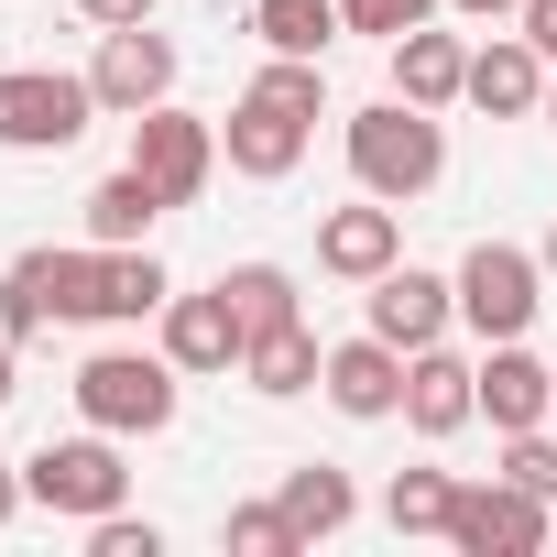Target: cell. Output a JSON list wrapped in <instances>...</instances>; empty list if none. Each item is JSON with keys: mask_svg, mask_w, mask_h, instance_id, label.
I'll list each match as a JSON object with an SVG mask.
<instances>
[{"mask_svg": "<svg viewBox=\"0 0 557 557\" xmlns=\"http://www.w3.org/2000/svg\"><path fill=\"white\" fill-rule=\"evenodd\" d=\"M164 296H175V273L153 262V240H121V251H99V318H110V329H132V318H164Z\"/></svg>", "mask_w": 557, "mask_h": 557, "instance_id": "obj_18", "label": "cell"}, {"mask_svg": "<svg viewBox=\"0 0 557 557\" xmlns=\"http://www.w3.org/2000/svg\"><path fill=\"white\" fill-rule=\"evenodd\" d=\"M132 164L164 186V208H186V197H208V175H219V132H208L197 110H175V99H164V110H143V121H132Z\"/></svg>", "mask_w": 557, "mask_h": 557, "instance_id": "obj_9", "label": "cell"}, {"mask_svg": "<svg viewBox=\"0 0 557 557\" xmlns=\"http://www.w3.org/2000/svg\"><path fill=\"white\" fill-rule=\"evenodd\" d=\"M23 492H34L45 513H77V524L121 513V503H132V470H121V437H110V426H88V437H45V448L23 459Z\"/></svg>", "mask_w": 557, "mask_h": 557, "instance_id": "obj_4", "label": "cell"}, {"mask_svg": "<svg viewBox=\"0 0 557 557\" xmlns=\"http://www.w3.org/2000/svg\"><path fill=\"white\" fill-rule=\"evenodd\" d=\"M99 121V88L66 66H0V143L12 153H66Z\"/></svg>", "mask_w": 557, "mask_h": 557, "instance_id": "obj_5", "label": "cell"}, {"mask_svg": "<svg viewBox=\"0 0 557 557\" xmlns=\"http://www.w3.org/2000/svg\"><path fill=\"white\" fill-rule=\"evenodd\" d=\"M12 372H23V339H0V405H12Z\"/></svg>", "mask_w": 557, "mask_h": 557, "instance_id": "obj_35", "label": "cell"}, {"mask_svg": "<svg viewBox=\"0 0 557 557\" xmlns=\"http://www.w3.org/2000/svg\"><path fill=\"white\" fill-rule=\"evenodd\" d=\"M513 23H524V45H535V55L557 66V0H524V12H513Z\"/></svg>", "mask_w": 557, "mask_h": 557, "instance_id": "obj_31", "label": "cell"}, {"mask_svg": "<svg viewBox=\"0 0 557 557\" xmlns=\"http://www.w3.org/2000/svg\"><path fill=\"white\" fill-rule=\"evenodd\" d=\"M153 219H164V186H153L143 164H121V175H99V186H88V240H99V251L143 240Z\"/></svg>", "mask_w": 557, "mask_h": 557, "instance_id": "obj_21", "label": "cell"}, {"mask_svg": "<svg viewBox=\"0 0 557 557\" xmlns=\"http://www.w3.org/2000/svg\"><path fill=\"white\" fill-rule=\"evenodd\" d=\"M45 329H55V307H45V296L23 285V273H0V339H23V350H34Z\"/></svg>", "mask_w": 557, "mask_h": 557, "instance_id": "obj_29", "label": "cell"}, {"mask_svg": "<svg viewBox=\"0 0 557 557\" xmlns=\"http://www.w3.org/2000/svg\"><path fill=\"white\" fill-rule=\"evenodd\" d=\"M88 88H99V110H110V121H143V110H164V99H175V45H164L153 23H121V34H99Z\"/></svg>", "mask_w": 557, "mask_h": 557, "instance_id": "obj_8", "label": "cell"}, {"mask_svg": "<svg viewBox=\"0 0 557 557\" xmlns=\"http://www.w3.org/2000/svg\"><path fill=\"white\" fill-rule=\"evenodd\" d=\"M426 12H437V0H339V23H350V34H372V45H394V34H416Z\"/></svg>", "mask_w": 557, "mask_h": 557, "instance_id": "obj_28", "label": "cell"}, {"mask_svg": "<svg viewBox=\"0 0 557 557\" xmlns=\"http://www.w3.org/2000/svg\"><path fill=\"white\" fill-rule=\"evenodd\" d=\"M470 416H481V361H459L448 339L405 350V426L416 437H459Z\"/></svg>", "mask_w": 557, "mask_h": 557, "instance_id": "obj_14", "label": "cell"}, {"mask_svg": "<svg viewBox=\"0 0 557 557\" xmlns=\"http://www.w3.org/2000/svg\"><path fill=\"white\" fill-rule=\"evenodd\" d=\"M459 99L492 110V121H535V110H546V55H535L524 34H503V45L470 55V88H459Z\"/></svg>", "mask_w": 557, "mask_h": 557, "instance_id": "obj_16", "label": "cell"}, {"mask_svg": "<svg viewBox=\"0 0 557 557\" xmlns=\"http://www.w3.org/2000/svg\"><path fill=\"white\" fill-rule=\"evenodd\" d=\"M77 12H88L99 34H121V23H153V0H77Z\"/></svg>", "mask_w": 557, "mask_h": 557, "instance_id": "obj_32", "label": "cell"}, {"mask_svg": "<svg viewBox=\"0 0 557 557\" xmlns=\"http://www.w3.org/2000/svg\"><path fill=\"white\" fill-rule=\"evenodd\" d=\"M535 307H546V262L513 251V240H470V262H459V329H481V339H524Z\"/></svg>", "mask_w": 557, "mask_h": 557, "instance_id": "obj_6", "label": "cell"}, {"mask_svg": "<svg viewBox=\"0 0 557 557\" xmlns=\"http://www.w3.org/2000/svg\"><path fill=\"white\" fill-rule=\"evenodd\" d=\"M448 12H470V23H503V12H524V0H448Z\"/></svg>", "mask_w": 557, "mask_h": 557, "instance_id": "obj_34", "label": "cell"}, {"mask_svg": "<svg viewBox=\"0 0 557 557\" xmlns=\"http://www.w3.org/2000/svg\"><path fill=\"white\" fill-rule=\"evenodd\" d=\"M175 405H186V372L164 350H88L77 361V416L110 437H164Z\"/></svg>", "mask_w": 557, "mask_h": 557, "instance_id": "obj_3", "label": "cell"}, {"mask_svg": "<svg viewBox=\"0 0 557 557\" xmlns=\"http://www.w3.org/2000/svg\"><path fill=\"white\" fill-rule=\"evenodd\" d=\"M240 350H251V329H240L230 285H208V296H164V361H175L186 383H208V372H240Z\"/></svg>", "mask_w": 557, "mask_h": 557, "instance_id": "obj_11", "label": "cell"}, {"mask_svg": "<svg viewBox=\"0 0 557 557\" xmlns=\"http://www.w3.org/2000/svg\"><path fill=\"white\" fill-rule=\"evenodd\" d=\"M405 262V208L394 197H361V208H329L318 219V273H339V285H372V273Z\"/></svg>", "mask_w": 557, "mask_h": 557, "instance_id": "obj_12", "label": "cell"}, {"mask_svg": "<svg viewBox=\"0 0 557 557\" xmlns=\"http://www.w3.org/2000/svg\"><path fill=\"white\" fill-rule=\"evenodd\" d=\"M459 88H470V45H459V34H426V23H416V34H394V99L448 110Z\"/></svg>", "mask_w": 557, "mask_h": 557, "instance_id": "obj_17", "label": "cell"}, {"mask_svg": "<svg viewBox=\"0 0 557 557\" xmlns=\"http://www.w3.org/2000/svg\"><path fill=\"white\" fill-rule=\"evenodd\" d=\"M318 372H329V350H318L307 318H296V329H262V339L240 350V383L273 394V405H285V394H318Z\"/></svg>", "mask_w": 557, "mask_h": 557, "instance_id": "obj_19", "label": "cell"}, {"mask_svg": "<svg viewBox=\"0 0 557 557\" xmlns=\"http://www.w3.org/2000/svg\"><path fill=\"white\" fill-rule=\"evenodd\" d=\"M318 394H329V405H339L350 426H383V416H405V350L361 329V339H339V350H329Z\"/></svg>", "mask_w": 557, "mask_h": 557, "instance_id": "obj_13", "label": "cell"}, {"mask_svg": "<svg viewBox=\"0 0 557 557\" xmlns=\"http://www.w3.org/2000/svg\"><path fill=\"white\" fill-rule=\"evenodd\" d=\"M448 546L459 557H535L546 546V503L524 492V481H459V503H448Z\"/></svg>", "mask_w": 557, "mask_h": 557, "instance_id": "obj_7", "label": "cell"}, {"mask_svg": "<svg viewBox=\"0 0 557 557\" xmlns=\"http://www.w3.org/2000/svg\"><path fill=\"white\" fill-rule=\"evenodd\" d=\"M285 524H296V546H329L350 513H361V492H350V470H329V459H307V470H285Z\"/></svg>", "mask_w": 557, "mask_h": 557, "instance_id": "obj_20", "label": "cell"}, {"mask_svg": "<svg viewBox=\"0 0 557 557\" xmlns=\"http://www.w3.org/2000/svg\"><path fill=\"white\" fill-rule=\"evenodd\" d=\"M88 557H164V535H153V513L132 524V513H99L88 524Z\"/></svg>", "mask_w": 557, "mask_h": 557, "instance_id": "obj_30", "label": "cell"}, {"mask_svg": "<svg viewBox=\"0 0 557 557\" xmlns=\"http://www.w3.org/2000/svg\"><path fill=\"white\" fill-rule=\"evenodd\" d=\"M350 175H361V197H394V208H416L437 175H448V132H437V110H416V99H372V110H350Z\"/></svg>", "mask_w": 557, "mask_h": 557, "instance_id": "obj_2", "label": "cell"}, {"mask_svg": "<svg viewBox=\"0 0 557 557\" xmlns=\"http://www.w3.org/2000/svg\"><path fill=\"white\" fill-rule=\"evenodd\" d=\"M361 318H372V339L426 350V339H448V318H459V273H416V262H394V273H372Z\"/></svg>", "mask_w": 557, "mask_h": 557, "instance_id": "obj_10", "label": "cell"}, {"mask_svg": "<svg viewBox=\"0 0 557 557\" xmlns=\"http://www.w3.org/2000/svg\"><path fill=\"white\" fill-rule=\"evenodd\" d=\"M251 34L273 55H329V34H350V23H339V0H251Z\"/></svg>", "mask_w": 557, "mask_h": 557, "instance_id": "obj_23", "label": "cell"}, {"mask_svg": "<svg viewBox=\"0 0 557 557\" xmlns=\"http://www.w3.org/2000/svg\"><path fill=\"white\" fill-rule=\"evenodd\" d=\"M318 110H329V77H318V55H273L240 99H230V121H219V153H230V175H251V186H285L296 164H307V143H318Z\"/></svg>", "mask_w": 557, "mask_h": 557, "instance_id": "obj_1", "label": "cell"}, {"mask_svg": "<svg viewBox=\"0 0 557 557\" xmlns=\"http://www.w3.org/2000/svg\"><path fill=\"white\" fill-rule=\"evenodd\" d=\"M23 503H34V492H23V470H12V459H0V524H12Z\"/></svg>", "mask_w": 557, "mask_h": 557, "instance_id": "obj_33", "label": "cell"}, {"mask_svg": "<svg viewBox=\"0 0 557 557\" xmlns=\"http://www.w3.org/2000/svg\"><path fill=\"white\" fill-rule=\"evenodd\" d=\"M546 121H557V77H546Z\"/></svg>", "mask_w": 557, "mask_h": 557, "instance_id": "obj_37", "label": "cell"}, {"mask_svg": "<svg viewBox=\"0 0 557 557\" xmlns=\"http://www.w3.org/2000/svg\"><path fill=\"white\" fill-rule=\"evenodd\" d=\"M219 285H230V307H240L251 339H262V329H296V273H285V262H230Z\"/></svg>", "mask_w": 557, "mask_h": 557, "instance_id": "obj_24", "label": "cell"}, {"mask_svg": "<svg viewBox=\"0 0 557 557\" xmlns=\"http://www.w3.org/2000/svg\"><path fill=\"white\" fill-rule=\"evenodd\" d=\"M503 481H524L535 503H557V437H546V426H524V437H503Z\"/></svg>", "mask_w": 557, "mask_h": 557, "instance_id": "obj_27", "label": "cell"}, {"mask_svg": "<svg viewBox=\"0 0 557 557\" xmlns=\"http://www.w3.org/2000/svg\"><path fill=\"white\" fill-rule=\"evenodd\" d=\"M230 557H296V524H285V503H230Z\"/></svg>", "mask_w": 557, "mask_h": 557, "instance_id": "obj_26", "label": "cell"}, {"mask_svg": "<svg viewBox=\"0 0 557 557\" xmlns=\"http://www.w3.org/2000/svg\"><path fill=\"white\" fill-rule=\"evenodd\" d=\"M535 262H546V285H557V219H546V240H535Z\"/></svg>", "mask_w": 557, "mask_h": 557, "instance_id": "obj_36", "label": "cell"}, {"mask_svg": "<svg viewBox=\"0 0 557 557\" xmlns=\"http://www.w3.org/2000/svg\"><path fill=\"white\" fill-rule=\"evenodd\" d=\"M448 503H459V481H448V470H394L383 524H394V535H448Z\"/></svg>", "mask_w": 557, "mask_h": 557, "instance_id": "obj_25", "label": "cell"}, {"mask_svg": "<svg viewBox=\"0 0 557 557\" xmlns=\"http://www.w3.org/2000/svg\"><path fill=\"white\" fill-rule=\"evenodd\" d=\"M12 273H23L55 318H99V240H88V251H23Z\"/></svg>", "mask_w": 557, "mask_h": 557, "instance_id": "obj_22", "label": "cell"}, {"mask_svg": "<svg viewBox=\"0 0 557 557\" xmlns=\"http://www.w3.org/2000/svg\"><path fill=\"white\" fill-rule=\"evenodd\" d=\"M546 405H557V372H546L524 339H492V361H481V416H492V437L546 426Z\"/></svg>", "mask_w": 557, "mask_h": 557, "instance_id": "obj_15", "label": "cell"}]
</instances>
